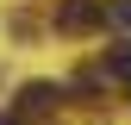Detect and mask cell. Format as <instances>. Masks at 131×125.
<instances>
[{"instance_id":"obj_4","label":"cell","mask_w":131,"mask_h":125,"mask_svg":"<svg viewBox=\"0 0 131 125\" xmlns=\"http://www.w3.org/2000/svg\"><path fill=\"white\" fill-rule=\"evenodd\" d=\"M100 25H119V31H131V0H100Z\"/></svg>"},{"instance_id":"obj_1","label":"cell","mask_w":131,"mask_h":125,"mask_svg":"<svg viewBox=\"0 0 131 125\" xmlns=\"http://www.w3.org/2000/svg\"><path fill=\"white\" fill-rule=\"evenodd\" d=\"M62 100H69V88H56V81H25V88H19V113H25V119L56 113Z\"/></svg>"},{"instance_id":"obj_5","label":"cell","mask_w":131,"mask_h":125,"mask_svg":"<svg viewBox=\"0 0 131 125\" xmlns=\"http://www.w3.org/2000/svg\"><path fill=\"white\" fill-rule=\"evenodd\" d=\"M75 94H88V100H94V94H100V69H81V75H75Z\"/></svg>"},{"instance_id":"obj_6","label":"cell","mask_w":131,"mask_h":125,"mask_svg":"<svg viewBox=\"0 0 131 125\" xmlns=\"http://www.w3.org/2000/svg\"><path fill=\"white\" fill-rule=\"evenodd\" d=\"M0 125H19V119H0Z\"/></svg>"},{"instance_id":"obj_3","label":"cell","mask_w":131,"mask_h":125,"mask_svg":"<svg viewBox=\"0 0 131 125\" xmlns=\"http://www.w3.org/2000/svg\"><path fill=\"white\" fill-rule=\"evenodd\" d=\"M106 75L131 94V44H112V50H106Z\"/></svg>"},{"instance_id":"obj_2","label":"cell","mask_w":131,"mask_h":125,"mask_svg":"<svg viewBox=\"0 0 131 125\" xmlns=\"http://www.w3.org/2000/svg\"><path fill=\"white\" fill-rule=\"evenodd\" d=\"M100 25V0H62L56 6V31L62 38H81V31Z\"/></svg>"}]
</instances>
